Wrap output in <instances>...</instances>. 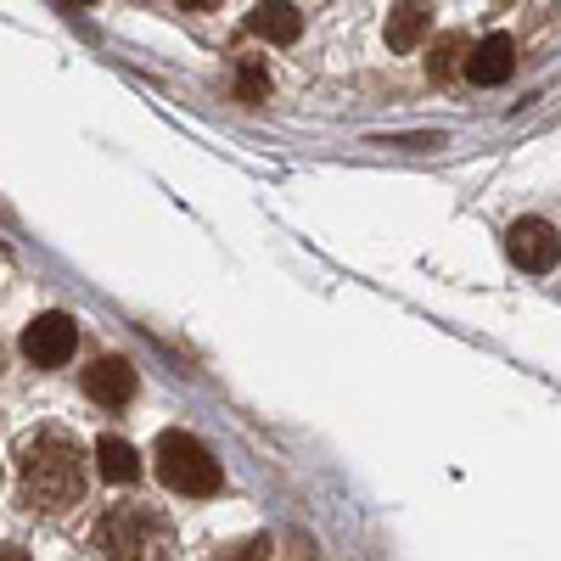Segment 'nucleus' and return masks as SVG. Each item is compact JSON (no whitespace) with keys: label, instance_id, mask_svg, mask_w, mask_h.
<instances>
[{"label":"nucleus","instance_id":"39448f33","mask_svg":"<svg viewBox=\"0 0 561 561\" xmlns=\"http://www.w3.org/2000/svg\"><path fill=\"white\" fill-rule=\"evenodd\" d=\"M505 253H511V264H517V270L545 275L561 259V237H556V225H545V219H517V225L505 230Z\"/></svg>","mask_w":561,"mask_h":561},{"label":"nucleus","instance_id":"9b49d317","mask_svg":"<svg viewBox=\"0 0 561 561\" xmlns=\"http://www.w3.org/2000/svg\"><path fill=\"white\" fill-rule=\"evenodd\" d=\"M460 51H472V45H466V34H444V39L433 45V57H427V73H433V79H449L455 68H466Z\"/></svg>","mask_w":561,"mask_h":561},{"label":"nucleus","instance_id":"4468645a","mask_svg":"<svg viewBox=\"0 0 561 561\" xmlns=\"http://www.w3.org/2000/svg\"><path fill=\"white\" fill-rule=\"evenodd\" d=\"M0 365H7V354H0Z\"/></svg>","mask_w":561,"mask_h":561},{"label":"nucleus","instance_id":"9d476101","mask_svg":"<svg viewBox=\"0 0 561 561\" xmlns=\"http://www.w3.org/2000/svg\"><path fill=\"white\" fill-rule=\"evenodd\" d=\"M427 28H433V7H393V18H388V45L393 51H415L421 39H427Z\"/></svg>","mask_w":561,"mask_h":561},{"label":"nucleus","instance_id":"20e7f679","mask_svg":"<svg viewBox=\"0 0 561 561\" xmlns=\"http://www.w3.org/2000/svg\"><path fill=\"white\" fill-rule=\"evenodd\" d=\"M73 348H79V325L68 320V314H34L28 325H23V354L34 359V365H68L73 359Z\"/></svg>","mask_w":561,"mask_h":561},{"label":"nucleus","instance_id":"7ed1b4c3","mask_svg":"<svg viewBox=\"0 0 561 561\" xmlns=\"http://www.w3.org/2000/svg\"><path fill=\"white\" fill-rule=\"evenodd\" d=\"M152 460H158V478L174 489V494H192V500H208L225 478H219V460L192 438V433H180V427H169V433H158V444H152Z\"/></svg>","mask_w":561,"mask_h":561},{"label":"nucleus","instance_id":"f8f14e48","mask_svg":"<svg viewBox=\"0 0 561 561\" xmlns=\"http://www.w3.org/2000/svg\"><path fill=\"white\" fill-rule=\"evenodd\" d=\"M237 96H242V102H264V96H270V73H264L259 62H242V68H237Z\"/></svg>","mask_w":561,"mask_h":561},{"label":"nucleus","instance_id":"f03ea898","mask_svg":"<svg viewBox=\"0 0 561 561\" xmlns=\"http://www.w3.org/2000/svg\"><path fill=\"white\" fill-rule=\"evenodd\" d=\"M174 528L152 505H113L96 523V561H169Z\"/></svg>","mask_w":561,"mask_h":561},{"label":"nucleus","instance_id":"423d86ee","mask_svg":"<svg viewBox=\"0 0 561 561\" xmlns=\"http://www.w3.org/2000/svg\"><path fill=\"white\" fill-rule=\"evenodd\" d=\"M511 73H517V45H511V34H489L466 51V79L472 84H505Z\"/></svg>","mask_w":561,"mask_h":561},{"label":"nucleus","instance_id":"1a4fd4ad","mask_svg":"<svg viewBox=\"0 0 561 561\" xmlns=\"http://www.w3.org/2000/svg\"><path fill=\"white\" fill-rule=\"evenodd\" d=\"M96 472H102L107 483H135V478H140V455H135L118 433H102V438H96Z\"/></svg>","mask_w":561,"mask_h":561},{"label":"nucleus","instance_id":"ddd939ff","mask_svg":"<svg viewBox=\"0 0 561 561\" xmlns=\"http://www.w3.org/2000/svg\"><path fill=\"white\" fill-rule=\"evenodd\" d=\"M0 561H28V556H23L18 545H0Z\"/></svg>","mask_w":561,"mask_h":561},{"label":"nucleus","instance_id":"0eeeda50","mask_svg":"<svg viewBox=\"0 0 561 561\" xmlns=\"http://www.w3.org/2000/svg\"><path fill=\"white\" fill-rule=\"evenodd\" d=\"M84 393L96 399V404H107V410L129 404L135 399V365L129 359H96V365L84 370Z\"/></svg>","mask_w":561,"mask_h":561},{"label":"nucleus","instance_id":"6e6552de","mask_svg":"<svg viewBox=\"0 0 561 561\" xmlns=\"http://www.w3.org/2000/svg\"><path fill=\"white\" fill-rule=\"evenodd\" d=\"M248 28H253L259 39L293 45V39H298V28H304V12H298V7H287V0H270V7H253Z\"/></svg>","mask_w":561,"mask_h":561},{"label":"nucleus","instance_id":"f257e3e1","mask_svg":"<svg viewBox=\"0 0 561 561\" xmlns=\"http://www.w3.org/2000/svg\"><path fill=\"white\" fill-rule=\"evenodd\" d=\"M18 500L23 511H39V517H57V511H73L84 500V460L62 433H34L18 449Z\"/></svg>","mask_w":561,"mask_h":561}]
</instances>
